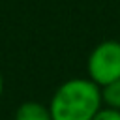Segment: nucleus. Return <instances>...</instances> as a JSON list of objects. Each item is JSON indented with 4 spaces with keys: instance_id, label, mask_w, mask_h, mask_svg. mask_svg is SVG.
I'll return each mask as SVG.
<instances>
[{
    "instance_id": "f257e3e1",
    "label": "nucleus",
    "mask_w": 120,
    "mask_h": 120,
    "mask_svg": "<svg viewBox=\"0 0 120 120\" xmlns=\"http://www.w3.org/2000/svg\"><path fill=\"white\" fill-rule=\"evenodd\" d=\"M101 105V86L90 77H73L54 90L49 111L52 120H92Z\"/></svg>"
},
{
    "instance_id": "f03ea898",
    "label": "nucleus",
    "mask_w": 120,
    "mask_h": 120,
    "mask_svg": "<svg viewBox=\"0 0 120 120\" xmlns=\"http://www.w3.org/2000/svg\"><path fill=\"white\" fill-rule=\"evenodd\" d=\"M86 71L88 77L99 86L120 79V41L118 39L99 41L88 54Z\"/></svg>"
},
{
    "instance_id": "7ed1b4c3",
    "label": "nucleus",
    "mask_w": 120,
    "mask_h": 120,
    "mask_svg": "<svg viewBox=\"0 0 120 120\" xmlns=\"http://www.w3.org/2000/svg\"><path fill=\"white\" fill-rule=\"evenodd\" d=\"M13 120H52L49 105L39 101H22L13 114Z\"/></svg>"
},
{
    "instance_id": "20e7f679",
    "label": "nucleus",
    "mask_w": 120,
    "mask_h": 120,
    "mask_svg": "<svg viewBox=\"0 0 120 120\" xmlns=\"http://www.w3.org/2000/svg\"><path fill=\"white\" fill-rule=\"evenodd\" d=\"M101 101L103 105L120 111V79L101 86Z\"/></svg>"
},
{
    "instance_id": "39448f33",
    "label": "nucleus",
    "mask_w": 120,
    "mask_h": 120,
    "mask_svg": "<svg viewBox=\"0 0 120 120\" xmlns=\"http://www.w3.org/2000/svg\"><path fill=\"white\" fill-rule=\"evenodd\" d=\"M92 120H120V111L112 109V107H107V105H101Z\"/></svg>"
},
{
    "instance_id": "423d86ee",
    "label": "nucleus",
    "mask_w": 120,
    "mask_h": 120,
    "mask_svg": "<svg viewBox=\"0 0 120 120\" xmlns=\"http://www.w3.org/2000/svg\"><path fill=\"white\" fill-rule=\"evenodd\" d=\"M2 92H4V77H2V71H0V98H2Z\"/></svg>"
}]
</instances>
